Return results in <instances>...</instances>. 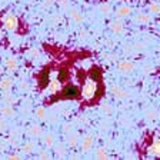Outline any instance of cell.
I'll use <instances>...</instances> for the list:
<instances>
[{
  "label": "cell",
  "instance_id": "1",
  "mask_svg": "<svg viewBox=\"0 0 160 160\" xmlns=\"http://www.w3.org/2000/svg\"><path fill=\"white\" fill-rule=\"evenodd\" d=\"M96 92H97L96 80L94 79H86L83 87H82V96H83V99H86V100L93 99L94 94H96Z\"/></svg>",
  "mask_w": 160,
  "mask_h": 160
},
{
  "label": "cell",
  "instance_id": "2",
  "mask_svg": "<svg viewBox=\"0 0 160 160\" xmlns=\"http://www.w3.org/2000/svg\"><path fill=\"white\" fill-rule=\"evenodd\" d=\"M3 26L7 32H14L17 29V26H19V20H17V17L14 14L7 13L3 17Z\"/></svg>",
  "mask_w": 160,
  "mask_h": 160
},
{
  "label": "cell",
  "instance_id": "3",
  "mask_svg": "<svg viewBox=\"0 0 160 160\" xmlns=\"http://www.w3.org/2000/svg\"><path fill=\"white\" fill-rule=\"evenodd\" d=\"M13 87V79L9 76H4L0 79V90L2 92H10Z\"/></svg>",
  "mask_w": 160,
  "mask_h": 160
},
{
  "label": "cell",
  "instance_id": "4",
  "mask_svg": "<svg viewBox=\"0 0 160 160\" xmlns=\"http://www.w3.org/2000/svg\"><path fill=\"white\" fill-rule=\"evenodd\" d=\"M93 143H94V139L92 134L84 136L83 140H82V149H83V152H89V150L93 147Z\"/></svg>",
  "mask_w": 160,
  "mask_h": 160
},
{
  "label": "cell",
  "instance_id": "5",
  "mask_svg": "<svg viewBox=\"0 0 160 160\" xmlns=\"http://www.w3.org/2000/svg\"><path fill=\"white\" fill-rule=\"evenodd\" d=\"M4 66L9 72H16L17 67H19V63H17V59L16 57H7L6 62H4Z\"/></svg>",
  "mask_w": 160,
  "mask_h": 160
},
{
  "label": "cell",
  "instance_id": "6",
  "mask_svg": "<svg viewBox=\"0 0 160 160\" xmlns=\"http://www.w3.org/2000/svg\"><path fill=\"white\" fill-rule=\"evenodd\" d=\"M0 114L3 117H14L16 112H14V109L10 106V104H6V106L0 107Z\"/></svg>",
  "mask_w": 160,
  "mask_h": 160
},
{
  "label": "cell",
  "instance_id": "7",
  "mask_svg": "<svg viewBox=\"0 0 160 160\" xmlns=\"http://www.w3.org/2000/svg\"><path fill=\"white\" fill-rule=\"evenodd\" d=\"M119 69L123 72V73H130V72H133L134 69V64L129 60H124V62H120L119 63Z\"/></svg>",
  "mask_w": 160,
  "mask_h": 160
},
{
  "label": "cell",
  "instance_id": "8",
  "mask_svg": "<svg viewBox=\"0 0 160 160\" xmlns=\"http://www.w3.org/2000/svg\"><path fill=\"white\" fill-rule=\"evenodd\" d=\"M29 134L32 137H40L42 134H43V129H42L37 123H33L32 126H30V129H29Z\"/></svg>",
  "mask_w": 160,
  "mask_h": 160
},
{
  "label": "cell",
  "instance_id": "9",
  "mask_svg": "<svg viewBox=\"0 0 160 160\" xmlns=\"http://www.w3.org/2000/svg\"><path fill=\"white\" fill-rule=\"evenodd\" d=\"M62 90V84H60V82L57 79H52V82H50L49 84V92L50 93H57V92H60Z\"/></svg>",
  "mask_w": 160,
  "mask_h": 160
},
{
  "label": "cell",
  "instance_id": "10",
  "mask_svg": "<svg viewBox=\"0 0 160 160\" xmlns=\"http://www.w3.org/2000/svg\"><path fill=\"white\" fill-rule=\"evenodd\" d=\"M149 154L160 157V140H154V143L149 147Z\"/></svg>",
  "mask_w": 160,
  "mask_h": 160
},
{
  "label": "cell",
  "instance_id": "11",
  "mask_svg": "<svg viewBox=\"0 0 160 160\" xmlns=\"http://www.w3.org/2000/svg\"><path fill=\"white\" fill-rule=\"evenodd\" d=\"M113 96L119 100H123L127 97V92L124 89H122V87H113Z\"/></svg>",
  "mask_w": 160,
  "mask_h": 160
},
{
  "label": "cell",
  "instance_id": "12",
  "mask_svg": "<svg viewBox=\"0 0 160 160\" xmlns=\"http://www.w3.org/2000/svg\"><path fill=\"white\" fill-rule=\"evenodd\" d=\"M34 150H36V143H32V142L22 146V153L23 154H30V153H33Z\"/></svg>",
  "mask_w": 160,
  "mask_h": 160
},
{
  "label": "cell",
  "instance_id": "13",
  "mask_svg": "<svg viewBox=\"0 0 160 160\" xmlns=\"http://www.w3.org/2000/svg\"><path fill=\"white\" fill-rule=\"evenodd\" d=\"M43 144L46 146V149H50V147H53V146H54V136H53V134H50V133L44 134V137H43Z\"/></svg>",
  "mask_w": 160,
  "mask_h": 160
},
{
  "label": "cell",
  "instance_id": "14",
  "mask_svg": "<svg viewBox=\"0 0 160 160\" xmlns=\"http://www.w3.org/2000/svg\"><path fill=\"white\" fill-rule=\"evenodd\" d=\"M110 29L113 30L114 33H122V32H123V29H124V26H123V23H122V22L114 20V22H112V23H110Z\"/></svg>",
  "mask_w": 160,
  "mask_h": 160
},
{
  "label": "cell",
  "instance_id": "15",
  "mask_svg": "<svg viewBox=\"0 0 160 160\" xmlns=\"http://www.w3.org/2000/svg\"><path fill=\"white\" fill-rule=\"evenodd\" d=\"M34 116H36L37 120H46L47 119V112L44 107H37L34 110Z\"/></svg>",
  "mask_w": 160,
  "mask_h": 160
},
{
  "label": "cell",
  "instance_id": "16",
  "mask_svg": "<svg viewBox=\"0 0 160 160\" xmlns=\"http://www.w3.org/2000/svg\"><path fill=\"white\" fill-rule=\"evenodd\" d=\"M130 13H132V9H130L129 6H120L119 9L116 10V14L119 17H126V16H129Z\"/></svg>",
  "mask_w": 160,
  "mask_h": 160
},
{
  "label": "cell",
  "instance_id": "17",
  "mask_svg": "<svg viewBox=\"0 0 160 160\" xmlns=\"http://www.w3.org/2000/svg\"><path fill=\"white\" fill-rule=\"evenodd\" d=\"M70 17H72V20H74L76 23H82V22H83V16H82L76 9L70 10Z\"/></svg>",
  "mask_w": 160,
  "mask_h": 160
},
{
  "label": "cell",
  "instance_id": "18",
  "mask_svg": "<svg viewBox=\"0 0 160 160\" xmlns=\"http://www.w3.org/2000/svg\"><path fill=\"white\" fill-rule=\"evenodd\" d=\"M77 142H79V137H77L76 133H70L69 137H67V143H69L70 147H76Z\"/></svg>",
  "mask_w": 160,
  "mask_h": 160
},
{
  "label": "cell",
  "instance_id": "19",
  "mask_svg": "<svg viewBox=\"0 0 160 160\" xmlns=\"http://www.w3.org/2000/svg\"><path fill=\"white\" fill-rule=\"evenodd\" d=\"M150 20H152V17L149 16V14H137L136 16V22L137 23H149Z\"/></svg>",
  "mask_w": 160,
  "mask_h": 160
},
{
  "label": "cell",
  "instance_id": "20",
  "mask_svg": "<svg viewBox=\"0 0 160 160\" xmlns=\"http://www.w3.org/2000/svg\"><path fill=\"white\" fill-rule=\"evenodd\" d=\"M96 159H107V150L104 147L96 150Z\"/></svg>",
  "mask_w": 160,
  "mask_h": 160
},
{
  "label": "cell",
  "instance_id": "21",
  "mask_svg": "<svg viewBox=\"0 0 160 160\" xmlns=\"http://www.w3.org/2000/svg\"><path fill=\"white\" fill-rule=\"evenodd\" d=\"M4 93V102H6V104H10V106H13L14 104V102H16V100H14V97L12 96V94L9 93V92H3Z\"/></svg>",
  "mask_w": 160,
  "mask_h": 160
},
{
  "label": "cell",
  "instance_id": "22",
  "mask_svg": "<svg viewBox=\"0 0 160 160\" xmlns=\"http://www.w3.org/2000/svg\"><path fill=\"white\" fill-rule=\"evenodd\" d=\"M100 12L103 14H109L112 13V7H110V4H102L100 6Z\"/></svg>",
  "mask_w": 160,
  "mask_h": 160
},
{
  "label": "cell",
  "instance_id": "23",
  "mask_svg": "<svg viewBox=\"0 0 160 160\" xmlns=\"http://www.w3.org/2000/svg\"><path fill=\"white\" fill-rule=\"evenodd\" d=\"M149 9L152 13H160V4L159 3H152Z\"/></svg>",
  "mask_w": 160,
  "mask_h": 160
},
{
  "label": "cell",
  "instance_id": "24",
  "mask_svg": "<svg viewBox=\"0 0 160 160\" xmlns=\"http://www.w3.org/2000/svg\"><path fill=\"white\" fill-rule=\"evenodd\" d=\"M27 54H29V57H32V59H36V57H39V49H36V47H34V49H30Z\"/></svg>",
  "mask_w": 160,
  "mask_h": 160
},
{
  "label": "cell",
  "instance_id": "25",
  "mask_svg": "<svg viewBox=\"0 0 160 160\" xmlns=\"http://www.w3.org/2000/svg\"><path fill=\"white\" fill-rule=\"evenodd\" d=\"M6 127H7V122L4 119H0V132L6 130Z\"/></svg>",
  "mask_w": 160,
  "mask_h": 160
},
{
  "label": "cell",
  "instance_id": "26",
  "mask_svg": "<svg viewBox=\"0 0 160 160\" xmlns=\"http://www.w3.org/2000/svg\"><path fill=\"white\" fill-rule=\"evenodd\" d=\"M39 159H50V154L47 152H40L39 153Z\"/></svg>",
  "mask_w": 160,
  "mask_h": 160
},
{
  "label": "cell",
  "instance_id": "27",
  "mask_svg": "<svg viewBox=\"0 0 160 160\" xmlns=\"http://www.w3.org/2000/svg\"><path fill=\"white\" fill-rule=\"evenodd\" d=\"M56 154H59V156H63L64 154V149L62 146H59V147H56Z\"/></svg>",
  "mask_w": 160,
  "mask_h": 160
},
{
  "label": "cell",
  "instance_id": "28",
  "mask_svg": "<svg viewBox=\"0 0 160 160\" xmlns=\"http://www.w3.org/2000/svg\"><path fill=\"white\" fill-rule=\"evenodd\" d=\"M9 159L10 160H20V159H23V157L20 156V154H10Z\"/></svg>",
  "mask_w": 160,
  "mask_h": 160
},
{
  "label": "cell",
  "instance_id": "29",
  "mask_svg": "<svg viewBox=\"0 0 160 160\" xmlns=\"http://www.w3.org/2000/svg\"><path fill=\"white\" fill-rule=\"evenodd\" d=\"M60 6L63 7V9L69 7V0H60Z\"/></svg>",
  "mask_w": 160,
  "mask_h": 160
},
{
  "label": "cell",
  "instance_id": "30",
  "mask_svg": "<svg viewBox=\"0 0 160 160\" xmlns=\"http://www.w3.org/2000/svg\"><path fill=\"white\" fill-rule=\"evenodd\" d=\"M60 19H62V17H60L59 14H57V16H53V23L54 24H59L60 23Z\"/></svg>",
  "mask_w": 160,
  "mask_h": 160
},
{
  "label": "cell",
  "instance_id": "31",
  "mask_svg": "<svg viewBox=\"0 0 160 160\" xmlns=\"http://www.w3.org/2000/svg\"><path fill=\"white\" fill-rule=\"evenodd\" d=\"M53 2H54V0H44V6H46V7H50L52 4H53Z\"/></svg>",
  "mask_w": 160,
  "mask_h": 160
},
{
  "label": "cell",
  "instance_id": "32",
  "mask_svg": "<svg viewBox=\"0 0 160 160\" xmlns=\"http://www.w3.org/2000/svg\"><path fill=\"white\" fill-rule=\"evenodd\" d=\"M72 130V126L70 124H64V132H70Z\"/></svg>",
  "mask_w": 160,
  "mask_h": 160
},
{
  "label": "cell",
  "instance_id": "33",
  "mask_svg": "<svg viewBox=\"0 0 160 160\" xmlns=\"http://www.w3.org/2000/svg\"><path fill=\"white\" fill-rule=\"evenodd\" d=\"M20 89H22V90H27V83H22V84H20Z\"/></svg>",
  "mask_w": 160,
  "mask_h": 160
},
{
  "label": "cell",
  "instance_id": "34",
  "mask_svg": "<svg viewBox=\"0 0 160 160\" xmlns=\"http://www.w3.org/2000/svg\"><path fill=\"white\" fill-rule=\"evenodd\" d=\"M56 120H57V116H52V117H50V122H52V123H56Z\"/></svg>",
  "mask_w": 160,
  "mask_h": 160
},
{
  "label": "cell",
  "instance_id": "35",
  "mask_svg": "<svg viewBox=\"0 0 160 160\" xmlns=\"http://www.w3.org/2000/svg\"><path fill=\"white\" fill-rule=\"evenodd\" d=\"M3 37V32H2V29H0V39Z\"/></svg>",
  "mask_w": 160,
  "mask_h": 160
},
{
  "label": "cell",
  "instance_id": "36",
  "mask_svg": "<svg viewBox=\"0 0 160 160\" xmlns=\"http://www.w3.org/2000/svg\"><path fill=\"white\" fill-rule=\"evenodd\" d=\"M2 73H3V67L0 66V74H2Z\"/></svg>",
  "mask_w": 160,
  "mask_h": 160
}]
</instances>
